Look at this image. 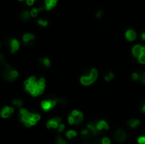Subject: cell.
<instances>
[{
	"mask_svg": "<svg viewBox=\"0 0 145 144\" xmlns=\"http://www.w3.org/2000/svg\"><path fill=\"white\" fill-rule=\"evenodd\" d=\"M2 76L5 80L9 81V82H13L18 77V72L16 70H13V69H7L5 68L4 70L2 71Z\"/></svg>",
	"mask_w": 145,
	"mask_h": 144,
	"instance_id": "cell-1",
	"label": "cell"
},
{
	"mask_svg": "<svg viewBox=\"0 0 145 144\" xmlns=\"http://www.w3.org/2000/svg\"><path fill=\"white\" fill-rule=\"evenodd\" d=\"M59 102V99H48V100H44L42 102L41 105L42 108L44 111H48L51 108L54 107L57 104V103Z\"/></svg>",
	"mask_w": 145,
	"mask_h": 144,
	"instance_id": "cell-2",
	"label": "cell"
},
{
	"mask_svg": "<svg viewBox=\"0 0 145 144\" xmlns=\"http://www.w3.org/2000/svg\"><path fill=\"white\" fill-rule=\"evenodd\" d=\"M60 124H61V119L59 117H56V118H54V119H51L48 121L47 127L48 128H59Z\"/></svg>",
	"mask_w": 145,
	"mask_h": 144,
	"instance_id": "cell-3",
	"label": "cell"
},
{
	"mask_svg": "<svg viewBox=\"0 0 145 144\" xmlns=\"http://www.w3.org/2000/svg\"><path fill=\"white\" fill-rule=\"evenodd\" d=\"M115 138L117 142L119 143H121V142H124L126 138V134L123 130L119 129L116 131V134H115Z\"/></svg>",
	"mask_w": 145,
	"mask_h": 144,
	"instance_id": "cell-4",
	"label": "cell"
},
{
	"mask_svg": "<svg viewBox=\"0 0 145 144\" xmlns=\"http://www.w3.org/2000/svg\"><path fill=\"white\" fill-rule=\"evenodd\" d=\"M12 113H14V108L6 106V107H4L3 109H2L1 116L3 118H8Z\"/></svg>",
	"mask_w": 145,
	"mask_h": 144,
	"instance_id": "cell-5",
	"label": "cell"
},
{
	"mask_svg": "<svg viewBox=\"0 0 145 144\" xmlns=\"http://www.w3.org/2000/svg\"><path fill=\"white\" fill-rule=\"evenodd\" d=\"M125 37H126V40L132 42V41H134L135 39L137 38V33H136V31L133 30H128V31H126V34H125Z\"/></svg>",
	"mask_w": 145,
	"mask_h": 144,
	"instance_id": "cell-6",
	"label": "cell"
},
{
	"mask_svg": "<svg viewBox=\"0 0 145 144\" xmlns=\"http://www.w3.org/2000/svg\"><path fill=\"white\" fill-rule=\"evenodd\" d=\"M20 48V42L17 39H12L11 42H10V50L11 53L14 54L15 53L18 49Z\"/></svg>",
	"mask_w": 145,
	"mask_h": 144,
	"instance_id": "cell-7",
	"label": "cell"
},
{
	"mask_svg": "<svg viewBox=\"0 0 145 144\" xmlns=\"http://www.w3.org/2000/svg\"><path fill=\"white\" fill-rule=\"evenodd\" d=\"M142 49H143V47L141 46V45H135V46L132 48V54H133L134 57H136V58H138V57L140 56L141 54H142Z\"/></svg>",
	"mask_w": 145,
	"mask_h": 144,
	"instance_id": "cell-8",
	"label": "cell"
},
{
	"mask_svg": "<svg viewBox=\"0 0 145 144\" xmlns=\"http://www.w3.org/2000/svg\"><path fill=\"white\" fill-rule=\"evenodd\" d=\"M96 127L99 131H101L102 129L108 130L109 128H110V126H109L108 123H107L106 121H104V120H100V121H98V122H97L96 123Z\"/></svg>",
	"mask_w": 145,
	"mask_h": 144,
	"instance_id": "cell-9",
	"label": "cell"
},
{
	"mask_svg": "<svg viewBox=\"0 0 145 144\" xmlns=\"http://www.w3.org/2000/svg\"><path fill=\"white\" fill-rule=\"evenodd\" d=\"M81 84L85 85V86H88V85H91L93 82V80L91 78L90 76H81Z\"/></svg>",
	"mask_w": 145,
	"mask_h": 144,
	"instance_id": "cell-10",
	"label": "cell"
},
{
	"mask_svg": "<svg viewBox=\"0 0 145 144\" xmlns=\"http://www.w3.org/2000/svg\"><path fill=\"white\" fill-rule=\"evenodd\" d=\"M87 128H88V130L90 131L93 135H97L98 132V130L97 129L96 127V124L95 123H91V124H88L87 125Z\"/></svg>",
	"mask_w": 145,
	"mask_h": 144,
	"instance_id": "cell-11",
	"label": "cell"
},
{
	"mask_svg": "<svg viewBox=\"0 0 145 144\" xmlns=\"http://www.w3.org/2000/svg\"><path fill=\"white\" fill-rule=\"evenodd\" d=\"M34 38H35L34 35L31 34V33H27V34H25L23 36V41H24V42L25 43L30 42L31 41L34 40Z\"/></svg>",
	"mask_w": 145,
	"mask_h": 144,
	"instance_id": "cell-12",
	"label": "cell"
},
{
	"mask_svg": "<svg viewBox=\"0 0 145 144\" xmlns=\"http://www.w3.org/2000/svg\"><path fill=\"white\" fill-rule=\"evenodd\" d=\"M140 124V120H136V119H132L128 121V125L132 128H136L138 125H139Z\"/></svg>",
	"mask_w": 145,
	"mask_h": 144,
	"instance_id": "cell-13",
	"label": "cell"
},
{
	"mask_svg": "<svg viewBox=\"0 0 145 144\" xmlns=\"http://www.w3.org/2000/svg\"><path fill=\"white\" fill-rule=\"evenodd\" d=\"M43 9H45V8H38V9H37V8H34V9H32V10L31 11V17H36L37 15V14L40 12L41 10H43Z\"/></svg>",
	"mask_w": 145,
	"mask_h": 144,
	"instance_id": "cell-14",
	"label": "cell"
},
{
	"mask_svg": "<svg viewBox=\"0 0 145 144\" xmlns=\"http://www.w3.org/2000/svg\"><path fill=\"white\" fill-rule=\"evenodd\" d=\"M138 60H139L141 64H145V47H143L142 54L138 57Z\"/></svg>",
	"mask_w": 145,
	"mask_h": 144,
	"instance_id": "cell-15",
	"label": "cell"
},
{
	"mask_svg": "<svg viewBox=\"0 0 145 144\" xmlns=\"http://www.w3.org/2000/svg\"><path fill=\"white\" fill-rule=\"evenodd\" d=\"M37 87H38V88H41V89H44V88H45V80L43 78L39 79V80L37 82Z\"/></svg>",
	"mask_w": 145,
	"mask_h": 144,
	"instance_id": "cell-16",
	"label": "cell"
},
{
	"mask_svg": "<svg viewBox=\"0 0 145 144\" xmlns=\"http://www.w3.org/2000/svg\"><path fill=\"white\" fill-rule=\"evenodd\" d=\"M21 16L23 21H28L30 16H31V13H29L28 11H23V12L21 13Z\"/></svg>",
	"mask_w": 145,
	"mask_h": 144,
	"instance_id": "cell-17",
	"label": "cell"
},
{
	"mask_svg": "<svg viewBox=\"0 0 145 144\" xmlns=\"http://www.w3.org/2000/svg\"><path fill=\"white\" fill-rule=\"evenodd\" d=\"M41 62L43 63V64L44 65L45 67H49L50 66V60H48V58H43V59H41Z\"/></svg>",
	"mask_w": 145,
	"mask_h": 144,
	"instance_id": "cell-18",
	"label": "cell"
},
{
	"mask_svg": "<svg viewBox=\"0 0 145 144\" xmlns=\"http://www.w3.org/2000/svg\"><path fill=\"white\" fill-rule=\"evenodd\" d=\"M76 135H77V133L75 131H69L66 132V137H68L69 139H71V138H72V137H76Z\"/></svg>",
	"mask_w": 145,
	"mask_h": 144,
	"instance_id": "cell-19",
	"label": "cell"
},
{
	"mask_svg": "<svg viewBox=\"0 0 145 144\" xmlns=\"http://www.w3.org/2000/svg\"><path fill=\"white\" fill-rule=\"evenodd\" d=\"M113 78H114V74H113L112 72H109L108 74L104 76L105 81H107V82H110V81L112 80Z\"/></svg>",
	"mask_w": 145,
	"mask_h": 144,
	"instance_id": "cell-20",
	"label": "cell"
},
{
	"mask_svg": "<svg viewBox=\"0 0 145 144\" xmlns=\"http://www.w3.org/2000/svg\"><path fill=\"white\" fill-rule=\"evenodd\" d=\"M13 104H15L17 107H21L22 105V101L21 99H14L13 100Z\"/></svg>",
	"mask_w": 145,
	"mask_h": 144,
	"instance_id": "cell-21",
	"label": "cell"
},
{
	"mask_svg": "<svg viewBox=\"0 0 145 144\" xmlns=\"http://www.w3.org/2000/svg\"><path fill=\"white\" fill-rule=\"evenodd\" d=\"M37 23H38V25H42V26H47L48 25V22L47 21H43V20H38V21H37Z\"/></svg>",
	"mask_w": 145,
	"mask_h": 144,
	"instance_id": "cell-22",
	"label": "cell"
},
{
	"mask_svg": "<svg viewBox=\"0 0 145 144\" xmlns=\"http://www.w3.org/2000/svg\"><path fill=\"white\" fill-rule=\"evenodd\" d=\"M56 144H67V143H66V142H65L64 139H62L61 137H57Z\"/></svg>",
	"mask_w": 145,
	"mask_h": 144,
	"instance_id": "cell-23",
	"label": "cell"
},
{
	"mask_svg": "<svg viewBox=\"0 0 145 144\" xmlns=\"http://www.w3.org/2000/svg\"><path fill=\"white\" fill-rule=\"evenodd\" d=\"M132 79H133L134 81H139V78H140V75L138 74V73H133L132 76Z\"/></svg>",
	"mask_w": 145,
	"mask_h": 144,
	"instance_id": "cell-24",
	"label": "cell"
},
{
	"mask_svg": "<svg viewBox=\"0 0 145 144\" xmlns=\"http://www.w3.org/2000/svg\"><path fill=\"white\" fill-rule=\"evenodd\" d=\"M139 81L141 82H143V83L145 84V71L143 72L142 74L140 75V78H139Z\"/></svg>",
	"mask_w": 145,
	"mask_h": 144,
	"instance_id": "cell-25",
	"label": "cell"
},
{
	"mask_svg": "<svg viewBox=\"0 0 145 144\" xmlns=\"http://www.w3.org/2000/svg\"><path fill=\"white\" fill-rule=\"evenodd\" d=\"M138 143L139 144H145V136H144V137H140L138 138Z\"/></svg>",
	"mask_w": 145,
	"mask_h": 144,
	"instance_id": "cell-26",
	"label": "cell"
},
{
	"mask_svg": "<svg viewBox=\"0 0 145 144\" xmlns=\"http://www.w3.org/2000/svg\"><path fill=\"white\" fill-rule=\"evenodd\" d=\"M40 118H41V116L39 115L38 114H33L32 119H33V120H35L36 121H38V120H40Z\"/></svg>",
	"mask_w": 145,
	"mask_h": 144,
	"instance_id": "cell-27",
	"label": "cell"
},
{
	"mask_svg": "<svg viewBox=\"0 0 145 144\" xmlns=\"http://www.w3.org/2000/svg\"><path fill=\"white\" fill-rule=\"evenodd\" d=\"M102 143L103 144H110V140L109 139L108 137H104V139H103V141H102Z\"/></svg>",
	"mask_w": 145,
	"mask_h": 144,
	"instance_id": "cell-28",
	"label": "cell"
},
{
	"mask_svg": "<svg viewBox=\"0 0 145 144\" xmlns=\"http://www.w3.org/2000/svg\"><path fill=\"white\" fill-rule=\"evenodd\" d=\"M65 125H64V124H63V123H61L60 125H59V128H58V129H59V132L63 131H64V130H65Z\"/></svg>",
	"mask_w": 145,
	"mask_h": 144,
	"instance_id": "cell-29",
	"label": "cell"
},
{
	"mask_svg": "<svg viewBox=\"0 0 145 144\" xmlns=\"http://www.w3.org/2000/svg\"><path fill=\"white\" fill-rule=\"evenodd\" d=\"M89 130H87V129H85V130H83V131H81V135H83V136H88V134H89Z\"/></svg>",
	"mask_w": 145,
	"mask_h": 144,
	"instance_id": "cell-30",
	"label": "cell"
},
{
	"mask_svg": "<svg viewBox=\"0 0 145 144\" xmlns=\"http://www.w3.org/2000/svg\"><path fill=\"white\" fill-rule=\"evenodd\" d=\"M34 2H35V0H26V4H28V5H32L33 3H34Z\"/></svg>",
	"mask_w": 145,
	"mask_h": 144,
	"instance_id": "cell-31",
	"label": "cell"
},
{
	"mask_svg": "<svg viewBox=\"0 0 145 144\" xmlns=\"http://www.w3.org/2000/svg\"><path fill=\"white\" fill-rule=\"evenodd\" d=\"M102 15H103L102 11H99V12L97 13V17H98V18H100V17L102 16Z\"/></svg>",
	"mask_w": 145,
	"mask_h": 144,
	"instance_id": "cell-32",
	"label": "cell"
},
{
	"mask_svg": "<svg viewBox=\"0 0 145 144\" xmlns=\"http://www.w3.org/2000/svg\"><path fill=\"white\" fill-rule=\"evenodd\" d=\"M142 39H143V40H144V41H145V32H144V33L142 34Z\"/></svg>",
	"mask_w": 145,
	"mask_h": 144,
	"instance_id": "cell-33",
	"label": "cell"
},
{
	"mask_svg": "<svg viewBox=\"0 0 145 144\" xmlns=\"http://www.w3.org/2000/svg\"><path fill=\"white\" fill-rule=\"evenodd\" d=\"M143 112H144V113H145V104H144V107H143Z\"/></svg>",
	"mask_w": 145,
	"mask_h": 144,
	"instance_id": "cell-34",
	"label": "cell"
},
{
	"mask_svg": "<svg viewBox=\"0 0 145 144\" xmlns=\"http://www.w3.org/2000/svg\"><path fill=\"white\" fill-rule=\"evenodd\" d=\"M19 1H23V0H19Z\"/></svg>",
	"mask_w": 145,
	"mask_h": 144,
	"instance_id": "cell-35",
	"label": "cell"
}]
</instances>
